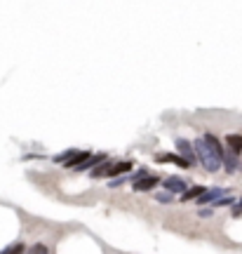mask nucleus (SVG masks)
Returning <instances> with one entry per match:
<instances>
[{"label": "nucleus", "instance_id": "f257e3e1", "mask_svg": "<svg viewBox=\"0 0 242 254\" xmlns=\"http://www.w3.org/2000/svg\"><path fill=\"white\" fill-rule=\"evenodd\" d=\"M197 153H200V158H202V163H205V167L209 172L219 170V158H216V155H209V151L202 146V141H197Z\"/></svg>", "mask_w": 242, "mask_h": 254}, {"label": "nucleus", "instance_id": "f03ea898", "mask_svg": "<svg viewBox=\"0 0 242 254\" xmlns=\"http://www.w3.org/2000/svg\"><path fill=\"white\" fill-rule=\"evenodd\" d=\"M158 177H141V179H134V190H151L158 186Z\"/></svg>", "mask_w": 242, "mask_h": 254}, {"label": "nucleus", "instance_id": "7ed1b4c3", "mask_svg": "<svg viewBox=\"0 0 242 254\" xmlns=\"http://www.w3.org/2000/svg\"><path fill=\"white\" fill-rule=\"evenodd\" d=\"M205 144L214 151L216 158H221V160H224V148H221V144H219V139H216L214 134H205Z\"/></svg>", "mask_w": 242, "mask_h": 254}, {"label": "nucleus", "instance_id": "20e7f679", "mask_svg": "<svg viewBox=\"0 0 242 254\" xmlns=\"http://www.w3.org/2000/svg\"><path fill=\"white\" fill-rule=\"evenodd\" d=\"M165 189L172 190V193H186V184L181 182V179H174V177H172V179L165 182Z\"/></svg>", "mask_w": 242, "mask_h": 254}, {"label": "nucleus", "instance_id": "39448f33", "mask_svg": "<svg viewBox=\"0 0 242 254\" xmlns=\"http://www.w3.org/2000/svg\"><path fill=\"white\" fill-rule=\"evenodd\" d=\"M226 144H228V148H231L233 153H240L242 151V134H228L226 136Z\"/></svg>", "mask_w": 242, "mask_h": 254}, {"label": "nucleus", "instance_id": "423d86ee", "mask_svg": "<svg viewBox=\"0 0 242 254\" xmlns=\"http://www.w3.org/2000/svg\"><path fill=\"white\" fill-rule=\"evenodd\" d=\"M132 170V163H118V165H111L108 170V177H116V174H125Z\"/></svg>", "mask_w": 242, "mask_h": 254}, {"label": "nucleus", "instance_id": "0eeeda50", "mask_svg": "<svg viewBox=\"0 0 242 254\" xmlns=\"http://www.w3.org/2000/svg\"><path fill=\"white\" fill-rule=\"evenodd\" d=\"M158 160L162 163H177L181 167H188V158H179V155H158Z\"/></svg>", "mask_w": 242, "mask_h": 254}, {"label": "nucleus", "instance_id": "6e6552de", "mask_svg": "<svg viewBox=\"0 0 242 254\" xmlns=\"http://www.w3.org/2000/svg\"><path fill=\"white\" fill-rule=\"evenodd\" d=\"M197 195H205V186H193V189H188L181 195V200H193V198H197Z\"/></svg>", "mask_w": 242, "mask_h": 254}, {"label": "nucleus", "instance_id": "1a4fd4ad", "mask_svg": "<svg viewBox=\"0 0 242 254\" xmlns=\"http://www.w3.org/2000/svg\"><path fill=\"white\" fill-rule=\"evenodd\" d=\"M224 160H226V165H228L226 170H228V172H235V167H238V160H235V158H224Z\"/></svg>", "mask_w": 242, "mask_h": 254}, {"label": "nucleus", "instance_id": "9d476101", "mask_svg": "<svg viewBox=\"0 0 242 254\" xmlns=\"http://www.w3.org/2000/svg\"><path fill=\"white\" fill-rule=\"evenodd\" d=\"M5 254H24V245H21V243H19V245H14V247H9L7 252Z\"/></svg>", "mask_w": 242, "mask_h": 254}, {"label": "nucleus", "instance_id": "9b49d317", "mask_svg": "<svg viewBox=\"0 0 242 254\" xmlns=\"http://www.w3.org/2000/svg\"><path fill=\"white\" fill-rule=\"evenodd\" d=\"M31 254H47V247L45 245H36L31 250Z\"/></svg>", "mask_w": 242, "mask_h": 254}, {"label": "nucleus", "instance_id": "f8f14e48", "mask_svg": "<svg viewBox=\"0 0 242 254\" xmlns=\"http://www.w3.org/2000/svg\"><path fill=\"white\" fill-rule=\"evenodd\" d=\"M233 214H235V217H240V214H242V200H240V202H238V207L233 209Z\"/></svg>", "mask_w": 242, "mask_h": 254}]
</instances>
